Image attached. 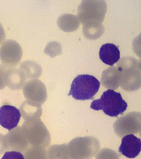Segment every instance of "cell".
<instances>
[{"label": "cell", "mask_w": 141, "mask_h": 159, "mask_svg": "<svg viewBox=\"0 0 141 159\" xmlns=\"http://www.w3.org/2000/svg\"><path fill=\"white\" fill-rule=\"evenodd\" d=\"M90 108L95 111L102 110L105 114L111 117H117L125 112L127 103L119 92L108 89L102 93L100 99L92 102Z\"/></svg>", "instance_id": "7a4b0ae2"}, {"label": "cell", "mask_w": 141, "mask_h": 159, "mask_svg": "<svg viewBox=\"0 0 141 159\" xmlns=\"http://www.w3.org/2000/svg\"><path fill=\"white\" fill-rule=\"evenodd\" d=\"M99 57L102 63L113 66L120 60V51L115 44L107 43L100 47Z\"/></svg>", "instance_id": "4fadbf2b"}, {"label": "cell", "mask_w": 141, "mask_h": 159, "mask_svg": "<svg viewBox=\"0 0 141 159\" xmlns=\"http://www.w3.org/2000/svg\"><path fill=\"white\" fill-rule=\"evenodd\" d=\"M25 81V74L23 70L17 68L7 70V83L10 87L13 85H18V88Z\"/></svg>", "instance_id": "5bb4252c"}, {"label": "cell", "mask_w": 141, "mask_h": 159, "mask_svg": "<svg viewBox=\"0 0 141 159\" xmlns=\"http://www.w3.org/2000/svg\"><path fill=\"white\" fill-rule=\"evenodd\" d=\"M28 146V141L22 129L18 127L8 133L5 137V148L23 150Z\"/></svg>", "instance_id": "7c38bea8"}, {"label": "cell", "mask_w": 141, "mask_h": 159, "mask_svg": "<svg viewBox=\"0 0 141 159\" xmlns=\"http://www.w3.org/2000/svg\"><path fill=\"white\" fill-rule=\"evenodd\" d=\"M5 30H4L1 23H0V44H2V42H3L4 39H5Z\"/></svg>", "instance_id": "d6986e66"}, {"label": "cell", "mask_w": 141, "mask_h": 159, "mask_svg": "<svg viewBox=\"0 0 141 159\" xmlns=\"http://www.w3.org/2000/svg\"><path fill=\"white\" fill-rule=\"evenodd\" d=\"M141 140L134 134H127L121 139L119 152L128 158H134L140 153Z\"/></svg>", "instance_id": "30bf717a"}, {"label": "cell", "mask_w": 141, "mask_h": 159, "mask_svg": "<svg viewBox=\"0 0 141 159\" xmlns=\"http://www.w3.org/2000/svg\"><path fill=\"white\" fill-rule=\"evenodd\" d=\"M20 68L29 76H34L36 74H38V75L42 74V68H40V66L33 61L24 62L20 65Z\"/></svg>", "instance_id": "9a60e30c"}, {"label": "cell", "mask_w": 141, "mask_h": 159, "mask_svg": "<svg viewBox=\"0 0 141 159\" xmlns=\"http://www.w3.org/2000/svg\"><path fill=\"white\" fill-rule=\"evenodd\" d=\"M102 83L108 88L121 85L126 90H134V85L140 86V63L131 57H125L116 66L104 70Z\"/></svg>", "instance_id": "6da1fadb"}, {"label": "cell", "mask_w": 141, "mask_h": 159, "mask_svg": "<svg viewBox=\"0 0 141 159\" xmlns=\"http://www.w3.org/2000/svg\"><path fill=\"white\" fill-rule=\"evenodd\" d=\"M25 96L29 99V102H43L47 97L45 87L39 80H32L28 82L23 89Z\"/></svg>", "instance_id": "8fae6325"}, {"label": "cell", "mask_w": 141, "mask_h": 159, "mask_svg": "<svg viewBox=\"0 0 141 159\" xmlns=\"http://www.w3.org/2000/svg\"><path fill=\"white\" fill-rule=\"evenodd\" d=\"M114 128L115 132L119 136L140 132V113H130L120 118L114 123Z\"/></svg>", "instance_id": "ba28073f"}, {"label": "cell", "mask_w": 141, "mask_h": 159, "mask_svg": "<svg viewBox=\"0 0 141 159\" xmlns=\"http://www.w3.org/2000/svg\"><path fill=\"white\" fill-rule=\"evenodd\" d=\"M100 82L89 74L79 75L70 85L69 95L77 100H91L99 90Z\"/></svg>", "instance_id": "3957f363"}, {"label": "cell", "mask_w": 141, "mask_h": 159, "mask_svg": "<svg viewBox=\"0 0 141 159\" xmlns=\"http://www.w3.org/2000/svg\"><path fill=\"white\" fill-rule=\"evenodd\" d=\"M7 69L5 66L0 65V89H2L7 84Z\"/></svg>", "instance_id": "e0dca14e"}, {"label": "cell", "mask_w": 141, "mask_h": 159, "mask_svg": "<svg viewBox=\"0 0 141 159\" xmlns=\"http://www.w3.org/2000/svg\"><path fill=\"white\" fill-rule=\"evenodd\" d=\"M1 159H25V157L20 152L12 150L6 152Z\"/></svg>", "instance_id": "ac0fdd59"}, {"label": "cell", "mask_w": 141, "mask_h": 159, "mask_svg": "<svg viewBox=\"0 0 141 159\" xmlns=\"http://www.w3.org/2000/svg\"><path fill=\"white\" fill-rule=\"evenodd\" d=\"M22 131L27 141L33 145L47 146L50 143V134L39 119L25 121Z\"/></svg>", "instance_id": "5b68a950"}, {"label": "cell", "mask_w": 141, "mask_h": 159, "mask_svg": "<svg viewBox=\"0 0 141 159\" xmlns=\"http://www.w3.org/2000/svg\"><path fill=\"white\" fill-rule=\"evenodd\" d=\"M104 1H84L78 9V16L84 26L102 24L106 12Z\"/></svg>", "instance_id": "277c9868"}, {"label": "cell", "mask_w": 141, "mask_h": 159, "mask_svg": "<svg viewBox=\"0 0 141 159\" xmlns=\"http://www.w3.org/2000/svg\"><path fill=\"white\" fill-rule=\"evenodd\" d=\"M22 55V49L18 43L14 40H6L0 47V60L7 67H14L18 65Z\"/></svg>", "instance_id": "52a82bcc"}, {"label": "cell", "mask_w": 141, "mask_h": 159, "mask_svg": "<svg viewBox=\"0 0 141 159\" xmlns=\"http://www.w3.org/2000/svg\"><path fill=\"white\" fill-rule=\"evenodd\" d=\"M4 148H5V137L2 134H0V152L2 151Z\"/></svg>", "instance_id": "ffe728a7"}, {"label": "cell", "mask_w": 141, "mask_h": 159, "mask_svg": "<svg viewBox=\"0 0 141 159\" xmlns=\"http://www.w3.org/2000/svg\"><path fill=\"white\" fill-rule=\"evenodd\" d=\"M68 145L74 158L93 156L100 148L98 139L91 137H78L73 139Z\"/></svg>", "instance_id": "8992f818"}, {"label": "cell", "mask_w": 141, "mask_h": 159, "mask_svg": "<svg viewBox=\"0 0 141 159\" xmlns=\"http://www.w3.org/2000/svg\"><path fill=\"white\" fill-rule=\"evenodd\" d=\"M20 111L10 105L0 107V125L6 129L11 131L16 128L20 121Z\"/></svg>", "instance_id": "9c48e42d"}, {"label": "cell", "mask_w": 141, "mask_h": 159, "mask_svg": "<svg viewBox=\"0 0 141 159\" xmlns=\"http://www.w3.org/2000/svg\"><path fill=\"white\" fill-rule=\"evenodd\" d=\"M84 35L87 38L94 39L100 37L102 35V32L104 31L103 27L102 24L100 25H87V26H84L83 29Z\"/></svg>", "instance_id": "2e32d148"}]
</instances>
